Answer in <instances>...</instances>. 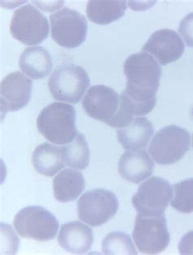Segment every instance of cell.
<instances>
[{
    "instance_id": "obj_1",
    "label": "cell",
    "mask_w": 193,
    "mask_h": 255,
    "mask_svg": "<svg viewBox=\"0 0 193 255\" xmlns=\"http://www.w3.org/2000/svg\"><path fill=\"white\" fill-rule=\"evenodd\" d=\"M124 74L126 85L121 97L131 115L143 116L152 112L162 76L158 62L146 52L133 54L125 61Z\"/></svg>"
},
{
    "instance_id": "obj_2",
    "label": "cell",
    "mask_w": 193,
    "mask_h": 255,
    "mask_svg": "<svg viewBox=\"0 0 193 255\" xmlns=\"http://www.w3.org/2000/svg\"><path fill=\"white\" fill-rule=\"evenodd\" d=\"M37 128L51 143L60 145L71 143L78 134L76 111L69 104H50L38 115Z\"/></svg>"
},
{
    "instance_id": "obj_3",
    "label": "cell",
    "mask_w": 193,
    "mask_h": 255,
    "mask_svg": "<svg viewBox=\"0 0 193 255\" xmlns=\"http://www.w3.org/2000/svg\"><path fill=\"white\" fill-rule=\"evenodd\" d=\"M89 86L90 78L87 71L74 64L60 65L48 79L52 97L68 103H79Z\"/></svg>"
},
{
    "instance_id": "obj_4",
    "label": "cell",
    "mask_w": 193,
    "mask_h": 255,
    "mask_svg": "<svg viewBox=\"0 0 193 255\" xmlns=\"http://www.w3.org/2000/svg\"><path fill=\"white\" fill-rule=\"evenodd\" d=\"M191 137L178 126H167L157 132L149 145V153L159 165H172L189 152Z\"/></svg>"
},
{
    "instance_id": "obj_5",
    "label": "cell",
    "mask_w": 193,
    "mask_h": 255,
    "mask_svg": "<svg viewBox=\"0 0 193 255\" xmlns=\"http://www.w3.org/2000/svg\"><path fill=\"white\" fill-rule=\"evenodd\" d=\"M13 226L22 238L47 242L56 238L59 222L52 213L41 206H27L14 218Z\"/></svg>"
},
{
    "instance_id": "obj_6",
    "label": "cell",
    "mask_w": 193,
    "mask_h": 255,
    "mask_svg": "<svg viewBox=\"0 0 193 255\" xmlns=\"http://www.w3.org/2000/svg\"><path fill=\"white\" fill-rule=\"evenodd\" d=\"M83 107L92 119L120 128L121 96L112 88L105 85L92 86L83 98Z\"/></svg>"
},
{
    "instance_id": "obj_7",
    "label": "cell",
    "mask_w": 193,
    "mask_h": 255,
    "mask_svg": "<svg viewBox=\"0 0 193 255\" xmlns=\"http://www.w3.org/2000/svg\"><path fill=\"white\" fill-rule=\"evenodd\" d=\"M132 236L141 253L154 255L164 251L171 241L166 215L148 216L138 214Z\"/></svg>"
},
{
    "instance_id": "obj_8",
    "label": "cell",
    "mask_w": 193,
    "mask_h": 255,
    "mask_svg": "<svg viewBox=\"0 0 193 255\" xmlns=\"http://www.w3.org/2000/svg\"><path fill=\"white\" fill-rule=\"evenodd\" d=\"M50 21L52 38L61 47L73 49L85 42L88 20L76 10L64 7L52 14Z\"/></svg>"
},
{
    "instance_id": "obj_9",
    "label": "cell",
    "mask_w": 193,
    "mask_h": 255,
    "mask_svg": "<svg viewBox=\"0 0 193 255\" xmlns=\"http://www.w3.org/2000/svg\"><path fill=\"white\" fill-rule=\"evenodd\" d=\"M119 207L117 196L106 189L88 191L78 202V215L89 226L99 227L114 217Z\"/></svg>"
},
{
    "instance_id": "obj_10",
    "label": "cell",
    "mask_w": 193,
    "mask_h": 255,
    "mask_svg": "<svg viewBox=\"0 0 193 255\" xmlns=\"http://www.w3.org/2000/svg\"><path fill=\"white\" fill-rule=\"evenodd\" d=\"M11 35L25 45L43 43L49 34V22L44 14L31 4L16 9L10 24Z\"/></svg>"
},
{
    "instance_id": "obj_11",
    "label": "cell",
    "mask_w": 193,
    "mask_h": 255,
    "mask_svg": "<svg viewBox=\"0 0 193 255\" xmlns=\"http://www.w3.org/2000/svg\"><path fill=\"white\" fill-rule=\"evenodd\" d=\"M173 188L167 180L152 177L139 186L132 197V204L138 214L157 216L164 214L172 199Z\"/></svg>"
},
{
    "instance_id": "obj_12",
    "label": "cell",
    "mask_w": 193,
    "mask_h": 255,
    "mask_svg": "<svg viewBox=\"0 0 193 255\" xmlns=\"http://www.w3.org/2000/svg\"><path fill=\"white\" fill-rule=\"evenodd\" d=\"M33 82L20 71L13 72L2 79L0 85L2 115L15 112L27 106L31 98Z\"/></svg>"
},
{
    "instance_id": "obj_13",
    "label": "cell",
    "mask_w": 193,
    "mask_h": 255,
    "mask_svg": "<svg viewBox=\"0 0 193 255\" xmlns=\"http://www.w3.org/2000/svg\"><path fill=\"white\" fill-rule=\"evenodd\" d=\"M185 45L180 36L171 29L154 32L142 48L143 52L152 55L158 64L166 65L178 61L183 56Z\"/></svg>"
},
{
    "instance_id": "obj_14",
    "label": "cell",
    "mask_w": 193,
    "mask_h": 255,
    "mask_svg": "<svg viewBox=\"0 0 193 255\" xmlns=\"http://www.w3.org/2000/svg\"><path fill=\"white\" fill-rule=\"evenodd\" d=\"M154 163L144 149L127 150L120 157L118 171L124 179L133 184H139L151 176Z\"/></svg>"
},
{
    "instance_id": "obj_15",
    "label": "cell",
    "mask_w": 193,
    "mask_h": 255,
    "mask_svg": "<svg viewBox=\"0 0 193 255\" xmlns=\"http://www.w3.org/2000/svg\"><path fill=\"white\" fill-rule=\"evenodd\" d=\"M93 242V230L81 222L73 221L63 224L59 233V245L70 253H87L92 248Z\"/></svg>"
},
{
    "instance_id": "obj_16",
    "label": "cell",
    "mask_w": 193,
    "mask_h": 255,
    "mask_svg": "<svg viewBox=\"0 0 193 255\" xmlns=\"http://www.w3.org/2000/svg\"><path fill=\"white\" fill-rule=\"evenodd\" d=\"M153 133V124L144 117L135 118L128 126L117 130V139L126 150L145 148Z\"/></svg>"
},
{
    "instance_id": "obj_17",
    "label": "cell",
    "mask_w": 193,
    "mask_h": 255,
    "mask_svg": "<svg viewBox=\"0 0 193 255\" xmlns=\"http://www.w3.org/2000/svg\"><path fill=\"white\" fill-rule=\"evenodd\" d=\"M19 66L28 77L38 80L50 74L53 67V62L47 49L36 46L24 50L20 56Z\"/></svg>"
},
{
    "instance_id": "obj_18",
    "label": "cell",
    "mask_w": 193,
    "mask_h": 255,
    "mask_svg": "<svg viewBox=\"0 0 193 255\" xmlns=\"http://www.w3.org/2000/svg\"><path fill=\"white\" fill-rule=\"evenodd\" d=\"M85 187L83 174L74 169H65L53 179L55 198L62 203L75 201L83 193Z\"/></svg>"
},
{
    "instance_id": "obj_19",
    "label": "cell",
    "mask_w": 193,
    "mask_h": 255,
    "mask_svg": "<svg viewBox=\"0 0 193 255\" xmlns=\"http://www.w3.org/2000/svg\"><path fill=\"white\" fill-rule=\"evenodd\" d=\"M32 162L37 172L52 177L65 166L61 147L43 143L38 145L32 155Z\"/></svg>"
},
{
    "instance_id": "obj_20",
    "label": "cell",
    "mask_w": 193,
    "mask_h": 255,
    "mask_svg": "<svg viewBox=\"0 0 193 255\" xmlns=\"http://www.w3.org/2000/svg\"><path fill=\"white\" fill-rule=\"evenodd\" d=\"M126 8V2L123 0H91L87 6V15L92 22L108 25L122 17Z\"/></svg>"
},
{
    "instance_id": "obj_21",
    "label": "cell",
    "mask_w": 193,
    "mask_h": 255,
    "mask_svg": "<svg viewBox=\"0 0 193 255\" xmlns=\"http://www.w3.org/2000/svg\"><path fill=\"white\" fill-rule=\"evenodd\" d=\"M65 165L78 170H84L90 162V148L83 134L78 132L71 143L61 147Z\"/></svg>"
},
{
    "instance_id": "obj_22",
    "label": "cell",
    "mask_w": 193,
    "mask_h": 255,
    "mask_svg": "<svg viewBox=\"0 0 193 255\" xmlns=\"http://www.w3.org/2000/svg\"><path fill=\"white\" fill-rule=\"evenodd\" d=\"M104 255H137L130 236L121 232L111 233L102 242Z\"/></svg>"
},
{
    "instance_id": "obj_23",
    "label": "cell",
    "mask_w": 193,
    "mask_h": 255,
    "mask_svg": "<svg viewBox=\"0 0 193 255\" xmlns=\"http://www.w3.org/2000/svg\"><path fill=\"white\" fill-rule=\"evenodd\" d=\"M171 206L183 214L193 212V178L174 185V197Z\"/></svg>"
},
{
    "instance_id": "obj_24",
    "label": "cell",
    "mask_w": 193,
    "mask_h": 255,
    "mask_svg": "<svg viewBox=\"0 0 193 255\" xmlns=\"http://www.w3.org/2000/svg\"><path fill=\"white\" fill-rule=\"evenodd\" d=\"M179 31L187 45L193 47V12L189 14L180 21Z\"/></svg>"
},
{
    "instance_id": "obj_25",
    "label": "cell",
    "mask_w": 193,
    "mask_h": 255,
    "mask_svg": "<svg viewBox=\"0 0 193 255\" xmlns=\"http://www.w3.org/2000/svg\"><path fill=\"white\" fill-rule=\"evenodd\" d=\"M180 255H193V231L186 233L179 243Z\"/></svg>"
},
{
    "instance_id": "obj_26",
    "label": "cell",
    "mask_w": 193,
    "mask_h": 255,
    "mask_svg": "<svg viewBox=\"0 0 193 255\" xmlns=\"http://www.w3.org/2000/svg\"></svg>"
}]
</instances>
